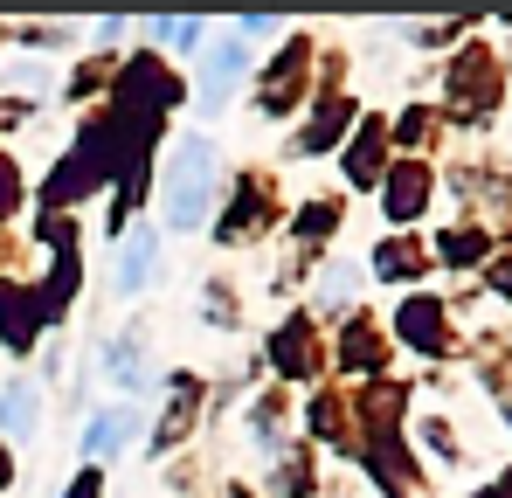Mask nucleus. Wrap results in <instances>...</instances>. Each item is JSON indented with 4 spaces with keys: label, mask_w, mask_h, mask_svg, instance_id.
<instances>
[{
    "label": "nucleus",
    "mask_w": 512,
    "mask_h": 498,
    "mask_svg": "<svg viewBox=\"0 0 512 498\" xmlns=\"http://www.w3.org/2000/svg\"><path fill=\"white\" fill-rule=\"evenodd\" d=\"M160 208H167L173 229H201L208 208H215V153L208 139H180L167 160V180H160Z\"/></svg>",
    "instance_id": "obj_1"
},
{
    "label": "nucleus",
    "mask_w": 512,
    "mask_h": 498,
    "mask_svg": "<svg viewBox=\"0 0 512 498\" xmlns=\"http://www.w3.org/2000/svg\"><path fill=\"white\" fill-rule=\"evenodd\" d=\"M250 70V49H243V35H229V42H215L208 56H201V111H222L229 104V83Z\"/></svg>",
    "instance_id": "obj_2"
},
{
    "label": "nucleus",
    "mask_w": 512,
    "mask_h": 498,
    "mask_svg": "<svg viewBox=\"0 0 512 498\" xmlns=\"http://www.w3.org/2000/svg\"><path fill=\"white\" fill-rule=\"evenodd\" d=\"M153 284V229H125L118 236V291H146Z\"/></svg>",
    "instance_id": "obj_3"
},
{
    "label": "nucleus",
    "mask_w": 512,
    "mask_h": 498,
    "mask_svg": "<svg viewBox=\"0 0 512 498\" xmlns=\"http://www.w3.org/2000/svg\"><path fill=\"white\" fill-rule=\"evenodd\" d=\"M35 422H42V395H35V388H7V395H0V436H7V443H28Z\"/></svg>",
    "instance_id": "obj_4"
},
{
    "label": "nucleus",
    "mask_w": 512,
    "mask_h": 498,
    "mask_svg": "<svg viewBox=\"0 0 512 498\" xmlns=\"http://www.w3.org/2000/svg\"><path fill=\"white\" fill-rule=\"evenodd\" d=\"M436 319H443V312H436L429 298H416V305H402V312H395V332H402L416 353H443V326H436Z\"/></svg>",
    "instance_id": "obj_5"
},
{
    "label": "nucleus",
    "mask_w": 512,
    "mask_h": 498,
    "mask_svg": "<svg viewBox=\"0 0 512 498\" xmlns=\"http://www.w3.org/2000/svg\"><path fill=\"white\" fill-rule=\"evenodd\" d=\"M0 339H7L14 353H28V346H35V305H28V298H14L7 284H0Z\"/></svg>",
    "instance_id": "obj_6"
},
{
    "label": "nucleus",
    "mask_w": 512,
    "mask_h": 498,
    "mask_svg": "<svg viewBox=\"0 0 512 498\" xmlns=\"http://www.w3.org/2000/svg\"><path fill=\"white\" fill-rule=\"evenodd\" d=\"M423 194H429V173L423 166H409V173H395V187H388V215H423Z\"/></svg>",
    "instance_id": "obj_7"
},
{
    "label": "nucleus",
    "mask_w": 512,
    "mask_h": 498,
    "mask_svg": "<svg viewBox=\"0 0 512 498\" xmlns=\"http://www.w3.org/2000/svg\"><path fill=\"white\" fill-rule=\"evenodd\" d=\"M346 118H353V104H346V97H333V104H326V111L312 118V132H305V153H326V146L340 139V125H346Z\"/></svg>",
    "instance_id": "obj_8"
},
{
    "label": "nucleus",
    "mask_w": 512,
    "mask_h": 498,
    "mask_svg": "<svg viewBox=\"0 0 512 498\" xmlns=\"http://www.w3.org/2000/svg\"><path fill=\"white\" fill-rule=\"evenodd\" d=\"M125 429H132L125 415H97V422L84 429V450H90V457H111V450L125 443Z\"/></svg>",
    "instance_id": "obj_9"
},
{
    "label": "nucleus",
    "mask_w": 512,
    "mask_h": 498,
    "mask_svg": "<svg viewBox=\"0 0 512 498\" xmlns=\"http://www.w3.org/2000/svg\"><path fill=\"white\" fill-rule=\"evenodd\" d=\"M374 270H381V277H416V270H423V256H416V243H381Z\"/></svg>",
    "instance_id": "obj_10"
},
{
    "label": "nucleus",
    "mask_w": 512,
    "mask_h": 498,
    "mask_svg": "<svg viewBox=\"0 0 512 498\" xmlns=\"http://www.w3.org/2000/svg\"><path fill=\"white\" fill-rule=\"evenodd\" d=\"M201 35V21H160V42H173V49H187Z\"/></svg>",
    "instance_id": "obj_11"
},
{
    "label": "nucleus",
    "mask_w": 512,
    "mask_h": 498,
    "mask_svg": "<svg viewBox=\"0 0 512 498\" xmlns=\"http://www.w3.org/2000/svg\"><path fill=\"white\" fill-rule=\"evenodd\" d=\"M443 256H450V263H464V256H478V236H443Z\"/></svg>",
    "instance_id": "obj_12"
},
{
    "label": "nucleus",
    "mask_w": 512,
    "mask_h": 498,
    "mask_svg": "<svg viewBox=\"0 0 512 498\" xmlns=\"http://www.w3.org/2000/svg\"><path fill=\"white\" fill-rule=\"evenodd\" d=\"M63 498H97V478H77V485H70Z\"/></svg>",
    "instance_id": "obj_13"
},
{
    "label": "nucleus",
    "mask_w": 512,
    "mask_h": 498,
    "mask_svg": "<svg viewBox=\"0 0 512 498\" xmlns=\"http://www.w3.org/2000/svg\"><path fill=\"white\" fill-rule=\"evenodd\" d=\"M0 485H7V457H0Z\"/></svg>",
    "instance_id": "obj_14"
},
{
    "label": "nucleus",
    "mask_w": 512,
    "mask_h": 498,
    "mask_svg": "<svg viewBox=\"0 0 512 498\" xmlns=\"http://www.w3.org/2000/svg\"><path fill=\"white\" fill-rule=\"evenodd\" d=\"M485 498H499V492H485Z\"/></svg>",
    "instance_id": "obj_15"
}]
</instances>
